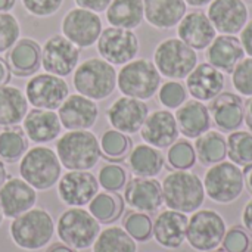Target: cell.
Segmentation results:
<instances>
[{"label":"cell","instance_id":"obj_1","mask_svg":"<svg viewBox=\"0 0 252 252\" xmlns=\"http://www.w3.org/2000/svg\"><path fill=\"white\" fill-rule=\"evenodd\" d=\"M162 198L168 210L183 214L198 211L205 201L204 182L188 170H174L162 182Z\"/></svg>","mask_w":252,"mask_h":252},{"label":"cell","instance_id":"obj_2","mask_svg":"<svg viewBox=\"0 0 252 252\" xmlns=\"http://www.w3.org/2000/svg\"><path fill=\"white\" fill-rule=\"evenodd\" d=\"M56 155L66 170L87 171L100 159L97 137L89 130H68L56 142Z\"/></svg>","mask_w":252,"mask_h":252},{"label":"cell","instance_id":"obj_3","mask_svg":"<svg viewBox=\"0 0 252 252\" xmlns=\"http://www.w3.org/2000/svg\"><path fill=\"white\" fill-rule=\"evenodd\" d=\"M72 84L77 93L92 100H102L114 93L117 87V71L105 59L90 58L77 65Z\"/></svg>","mask_w":252,"mask_h":252},{"label":"cell","instance_id":"obj_4","mask_svg":"<svg viewBox=\"0 0 252 252\" xmlns=\"http://www.w3.org/2000/svg\"><path fill=\"white\" fill-rule=\"evenodd\" d=\"M12 241L22 250L37 251L46 247L55 232L52 216L41 208H31L13 219L10 224Z\"/></svg>","mask_w":252,"mask_h":252},{"label":"cell","instance_id":"obj_5","mask_svg":"<svg viewBox=\"0 0 252 252\" xmlns=\"http://www.w3.org/2000/svg\"><path fill=\"white\" fill-rule=\"evenodd\" d=\"M117 86L124 96L146 100L161 87V74L149 59H133L117 74Z\"/></svg>","mask_w":252,"mask_h":252},{"label":"cell","instance_id":"obj_6","mask_svg":"<svg viewBox=\"0 0 252 252\" xmlns=\"http://www.w3.org/2000/svg\"><path fill=\"white\" fill-rule=\"evenodd\" d=\"M61 173L62 164L50 148H31L21 158L19 174L30 186L37 190L53 188L59 182Z\"/></svg>","mask_w":252,"mask_h":252},{"label":"cell","instance_id":"obj_7","mask_svg":"<svg viewBox=\"0 0 252 252\" xmlns=\"http://www.w3.org/2000/svg\"><path fill=\"white\" fill-rule=\"evenodd\" d=\"M205 195L217 204L227 205L241 198L245 189L244 170L232 161L211 165L204 177Z\"/></svg>","mask_w":252,"mask_h":252},{"label":"cell","instance_id":"obj_8","mask_svg":"<svg viewBox=\"0 0 252 252\" xmlns=\"http://www.w3.org/2000/svg\"><path fill=\"white\" fill-rule=\"evenodd\" d=\"M154 63L161 75L170 80L186 78L198 65L196 50L179 37L162 40L154 52Z\"/></svg>","mask_w":252,"mask_h":252},{"label":"cell","instance_id":"obj_9","mask_svg":"<svg viewBox=\"0 0 252 252\" xmlns=\"http://www.w3.org/2000/svg\"><path fill=\"white\" fill-rule=\"evenodd\" d=\"M59 239L72 250H86L92 247L100 233L99 221L81 207H71L58 220Z\"/></svg>","mask_w":252,"mask_h":252},{"label":"cell","instance_id":"obj_10","mask_svg":"<svg viewBox=\"0 0 252 252\" xmlns=\"http://www.w3.org/2000/svg\"><path fill=\"white\" fill-rule=\"evenodd\" d=\"M226 232V221L220 213L198 210L188 221L186 241L195 251L210 252L221 245Z\"/></svg>","mask_w":252,"mask_h":252},{"label":"cell","instance_id":"obj_11","mask_svg":"<svg viewBox=\"0 0 252 252\" xmlns=\"http://www.w3.org/2000/svg\"><path fill=\"white\" fill-rule=\"evenodd\" d=\"M97 52L102 59L112 65H126L139 53V38L133 30L109 27L102 30L97 41Z\"/></svg>","mask_w":252,"mask_h":252},{"label":"cell","instance_id":"obj_12","mask_svg":"<svg viewBox=\"0 0 252 252\" xmlns=\"http://www.w3.org/2000/svg\"><path fill=\"white\" fill-rule=\"evenodd\" d=\"M62 35L80 49L93 46L102 32L100 16L89 9L74 7L65 13L61 24Z\"/></svg>","mask_w":252,"mask_h":252},{"label":"cell","instance_id":"obj_13","mask_svg":"<svg viewBox=\"0 0 252 252\" xmlns=\"http://www.w3.org/2000/svg\"><path fill=\"white\" fill-rule=\"evenodd\" d=\"M69 96V87L62 77L37 74L25 86V97L37 109H58Z\"/></svg>","mask_w":252,"mask_h":252},{"label":"cell","instance_id":"obj_14","mask_svg":"<svg viewBox=\"0 0 252 252\" xmlns=\"http://www.w3.org/2000/svg\"><path fill=\"white\" fill-rule=\"evenodd\" d=\"M78 59L80 47L62 34L52 35L41 47V66L46 72L58 77H66L74 72L78 65Z\"/></svg>","mask_w":252,"mask_h":252},{"label":"cell","instance_id":"obj_15","mask_svg":"<svg viewBox=\"0 0 252 252\" xmlns=\"http://www.w3.org/2000/svg\"><path fill=\"white\" fill-rule=\"evenodd\" d=\"M207 15L220 34L236 35L250 21V9L245 0H213Z\"/></svg>","mask_w":252,"mask_h":252},{"label":"cell","instance_id":"obj_16","mask_svg":"<svg viewBox=\"0 0 252 252\" xmlns=\"http://www.w3.org/2000/svg\"><path fill=\"white\" fill-rule=\"evenodd\" d=\"M148 115V105L140 99L128 96L118 97L106 111V117L112 128L124 134H134L140 131Z\"/></svg>","mask_w":252,"mask_h":252},{"label":"cell","instance_id":"obj_17","mask_svg":"<svg viewBox=\"0 0 252 252\" xmlns=\"http://www.w3.org/2000/svg\"><path fill=\"white\" fill-rule=\"evenodd\" d=\"M99 182L89 171L71 170L59 180L58 193L63 204L69 207H84L97 193Z\"/></svg>","mask_w":252,"mask_h":252},{"label":"cell","instance_id":"obj_18","mask_svg":"<svg viewBox=\"0 0 252 252\" xmlns=\"http://www.w3.org/2000/svg\"><path fill=\"white\" fill-rule=\"evenodd\" d=\"M179 134L177 120L168 109H159L149 114L140 128L142 139L157 149L170 148L179 139Z\"/></svg>","mask_w":252,"mask_h":252},{"label":"cell","instance_id":"obj_19","mask_svg":"<svg viewBox=\"0 0 252 252\" xmlns=\"http://www.w3.org/2000/svg\"><path fill=\"white\" fill-rule=\"evenodd\" d=\"M226 86V77L223 71L213 66L210 62H202L186 77L188 93L201 102H208L223 93Z\"/></svg>","mask_w":252,"mask_h":252},{"label":"cell","instance_id":"obj_20","mask_svg":"<svg viewBox=\"0 0 252 252\" xmlns=\"http://www.w3.org/2000/svg\"><path fill=\"white\" fill-rule=\"evenodd\" d=\"M58 115L66 130H89L97 121L99 108L94 100L77 93L62 102Z\"/></svg>","mask_w":252,"mask_h":252},{"label":"cell","instance_id":"obj_21","mask_svg":"<svg viewBox=\"0 0 252 252\" xmlns=\"http://www.w3.org/2000/svg\"><path fill=\"white\" fill-rule=\"evenodd\" d=\"M124 199L139 213H155L164 204L162 186L152 177H134L126 185Z\"/></svg>","mask_w":252,"mask_h":252},{"label":"cell","instance_id":"obj_22","mask_svg":"<svg viewBox=\"0 0 252 252\" xmlns=\"http://www.w3.org/2000/svg\"><path fill=\"white\" fill-rule=\"evenodd\" d=\"M37 193L24 179L10 177L0 188V210L4 217L15 219L35 205Z\"/></svg>","mask_w":252,"mask_h":252},{"label":"cell","instance_id":"obj_23","mask_svg":"<svg viewBox=\"0 0 252 252\" xmlns=\"http://www.w3.org/2000/svg\"><path fill=\"white\" fill-rule=\"evenodd\" d=\"M177 37L195 50L207 49L217 37V31L211 24L208 15L201 10L186 12L177 25Z\"/></svg>","mask_w":252,"mask_h":252},{"label":"cell","instance_id":"obj_24","mask_svg":"<svg viewBox=\"0 0 252 252\" xmlns=\"http://www.w3.org/2000/svg\"><path fill=\"white\" fill-rule=\"evenodd\" d=\"M210 115L221 131L232 133L245 123V103L236 93H220L211 100Z\"/></svg>","mask_w":252,"mask_h":252},{"label":"cell","instance_id":"obj_25","mask_svg":"<svg viewBox=\"0 0 252 252\" xmlns=\"http://www.w3.org/2000/svg\"><path fill=\"white\" fill-rule=\"evenodd\" d=\"M188 216L179 211H162L152 224V235L157 244L167 250H177L186 241Z\"/></svg>","mask_w":252,"mask_h":252},{"label":"cell","instance_id":"obj_26","mask_svg":"<svg viewBox=\"0 0 252 252\" xmlns=\"http://www.w3.org/2000/svg\"><path fill=\"white\" fill-rule=\"evenodd\" d=\"M10 72L16 77H30L41 66V47L31 38H19L6 55Z\"/></svg>","mask_w":252,"mask_h":252},{"label":"cell","instance_id":"obj_27","mask_svg":"<svg viewBox=\"0 0 252 252\" xmlns=\"http://www.w3.org/2000/svg\"><path fill=\"white\" fill-rule=\"evenodd\" d=\"M174 117L177 120L180 133L188 139H198L211 127L210 108L196 99L186 100L180 108H177Z\"/></svg>","mask_w":252,"mask_h":252},{"label":"cell","instance_id":"obj_28","mask_svg":"<svg viewBox=\"0 0 252 252\" xmlns=\"http://www.w3.org/2000/svg\"><path fill=\"white\" fill-rule=\"evenodd\" d=\"M62 130L59 115L50 109H31L24 118V133L34 143L55 140Z\"/></svg>","mask_w":252,"mask_h":252},{"label":"cell","instance_id":"obj_29","mask_svg":"<svg viewBox=\"0 0 252 252\" xmlns=\"http://www.w3.org/2000/svg\"><path fill=\"white\" fill-rule=\"evenodd\" d=\"M145 19L158 30H171L179 25L188 12L185 0H143Z\"/></svg>","mask_w":252,"mask_h":252},{"label":"cell","instance_id":"obj_30","mask_svg":"<svg viewBox=\"0 0 252 252\" xmlns=\"http://www.w3.org/2000/svg\"><path fill=\"white\" fill-rule=\"evenodd\" d=\"M244 56V47L236 35L220 34L207 47V61L223 72H232Z\"/></svg>","mask_w":252,"mask_h":252},{"label":"cell","instance_id":"obj_31","mask_svg":"<svg viewBox=\"0 0 252 252\" xmlns=\"http://www.w3.org/2000/svg\"><path fill=\"white\" fill-rule=\"evenodd\" d=\"M27 112L28 100L24 92L15 86H0V126H16L24 121Z\"/></svg>","mask_w":252,"mask_h":252},{"label":"cell","instance_id":"obj_32","mask_svg":"<svg viewBox=\"0 0 252 252\" xmlns=\"http://www.w3.org/2000/svg\"><path fill=\"white\" fill-rule=\"evenodd\" d=\"M143 19V0H112L106 7V21L111 27L134 30Z\"/></svg>","mask_w":252,"mask_h":252},{"label":"cell","instance_id":"obj_33","mask_svg":"<svg viewBox=\"0 0 252 252\" xmlns=\"http://www.w3.org/2000/svg\"><path fill=\"white\" fill-rule=\"evenodd\" d=\"M128 167L136 177H155L164 168V157L151 145H136L128 155Z\"/></svg>","mask_w":252,"mask_h":252},{"label":"cell","instance_id":"obj_34","mask_svg":"<svg viewBox=\"0 0 252 252\" xmlns=\"http://www.w3.org/2000/svg\"><path fill=\"white\" fill-rule=\"evenodd\" d=\"M195 152L196 158L204 165L221 162L227 157V139L219 131L208 130L196 139Z\"/></svg>","mask_w":252,"mask_h":252},{"label":"cell","instance_id":"obj_35","mask_svg":"<svg viewBox=\"0 0 252 252\" xmlns=\"http://www.w3.org/2000/svg\"><path fill=\"white\" fill-rule=\"evenodd\" d=\"M93 252H137V245L123 227L112 226L97 235Z\"/></svg>","mask_w":252,"mask_h":252},{"label":"cell","instance_id":"obj_36","mask_svg":"<svg viewBox=\"0 0 252 252\" xmlns=\"http://www.w3.org/2000/svg\"><path fill=\"white\" fill-rule=\"evenodd\" d=\"M28 151V137L18 126L0 131V159L9 164L16 162Z\"/></svg>","mask_w":252,"mask_h":252},{"label":"cell","instance_id":"obj_37","mask_svg":"<svg viewBox=\"0 0 252 252\" xmlns=\"http://www.w3.org/2000/svg\"><path fill=\"white\" fill-rule=\"evenodd\" d=\"M124 210L121 196L115 192H97L96 196L89 202V213L99 223L115 221Z\"/></svg>","mask_w":252,"mask_h":252},{"label":"cell","instance_id":"obj_38","mask_svg":"<svg viewBox=\"0 0 252 252\" xmlns=\"http://www.w3.org/2000/svg\"><path fill=\"white\" fill-rule=\"evenodd\" d=\"M227 157L242 168L252 165V133L236 130L227 137Z\"/></svg>","mask_w":252,"mask_h":252},{"label":"cell","instance_id":"obj_39","mask_svg":"<svg viewBox=\"0 0 252 252\" xmlns=\"http://www.w3.org/2000/svg\"><path fill=\"white\" fill-rule=\"evenodd\" d=\"M99 145L102 155L109 161L124 159L131 149V140L128 139V136L114 128L106 130L102 134Z\"/></svg>","mask_w":252,"mask_h":252},{"label":"cell","instance_id":"obj_40","mask_svg":"<svg viewBox=\"0 0 252 252\" xmlns=\"http://www.w3.org/2000/svg\"><path fill=\"white\" fill-rule=\"evenodd\" d=\"M167 161L174 170H189L196 162V152L189 140L177 139L167 152Z\"/></svg>","mask_w":252,"mask_h":252},{"label":"cell","instance_id":"obj_41","mask_svg":"<svg viewBox=\"0 0 252 252\" xmlns=\"http://www.w3.org/2000/svg\"><path fill=\"white\" fill-rule=\"evenodd\" d=\"M124 230L137 242H146L152 236V220L145 213H130L124 219Z\"/></svg>","mask_w":252,"mask_h":252},{"label":"cell","instance_id":"obj_42","mask_svg":"<svg viewBox=\"0 0 252 252\" xmlns=\"http://www.w3.org/2000/svg\"><path fill=\"white\" fill-rule=\"evenodd\" d=\"M158 100L167 109H177L188 100V89L177 80H170L159 87Z\"/></svg>","mask_w":252,"mask_h":252},{"label":"cell","instance_id":"obj_43","mask_svg":"<svg viewBox=\"0 0 252 252\" xmlns=\"http://www.w3.org/2000/svg\"><path fill=\"white\" fill-rule=\"evenodd\" d=\"M232 84L235 90L245 97H252V58H244L232 71Z\"/></svg>","mask_w":252,"mask_h":252},{"label":"cell","instance_id":"obj_44","mask_svg":"<svg viewBox=\"0 0 252 252\" xmlns=\"http://www.w3.org/2000/svg\"><path fill=\"white\" fill-rule=\"evenodd\" d=\"M97 182L106 192H118L127 183V173L121 165L106 164L99 170Z\"/></svg>","mask_w":252,"mask_h":252},{"label":"cell","instance_id":"obj_45","mask_svg":"<svg viewBox=\"0 0 252 252\" xmlns=\"http://www.w3.org/2000/svg\"><path fill=\"white\" fill-rule=\"evenodd\" d=\"M21 35V27L18 19L9 13L1 12L0 13V53L7 52Z\"/></svg>","mask_w":252,"mask_h":252},{"label":"cell","instance_id":"obj_46","mask_svg":"<svg viewBox=\"0 0 252 252\" xmlns=\"http://www.w3.org/2000/svg\"><path fill=\"white\" fill-rule=\"evenodd\" d=\"M221 244L226 252H250L252 239L247 229L235 226L226 232Z\"/></svg>","mask_w":252,"mask_h":252},{"label":"cell","instance_id":"obj_47","mask_svg":"<svg viewBox=\"0 0 252 252\" xmlns=\"http://www.w3.org/2000/svg\"><path fill=\"white\" fill-rule=\"evenodd\" d=\"M62 3L63 0H22L25 10L38 18L55 15L61 9Z\"/></svg>","mask_w":252,"mask_h":252},{"label":"cell","instance_id":"obj_48","mask_svg":"<svg viewBox=\"0 0 252 252\" xmlns=\"http://www.w3.org/2000/svg\"><path fill=\"white\" fill-rule=\"evenodd\" d=\"M74 1H75L77 7L89 9V10L99 13V12H105L112 0H74Z\"/></svg>","mask_w":252,"mask_h":252},{"label":"cell","instance_id":"obj_49","mask_svg":"<svg viewBox=\"0 0 252 252\" xmlns=\"http://www.w3.org/2000/svg\"><path fill=\"white\" fill-rule=\"evenodd\" d=\"M239 34H241L239 40L244 47V52L252 58V19L247 22V25L242 28V31Z\"/></svg>","mask_w":252,"mask_h":252},{"label":"cell","instance_id":"obj_50","mask_svg":"<svg viewBox=\"0 0 252 252\" xmlns=\"http://www.w3.org/2000/svg\"><path fill=\"white\" fill-rule=\"evenodd\" d=\"M241 219H242L244 227H245L250 233H252V199H250V201L245 204V207H244V210H242Z\"/></svg>","mask_w":252,"mask_h":252},{"label":"cell","instance_id":"obj_51","mask_svg":"<svg viewBox=\"0 0 252 252\" xmlns=\"http://www.w3.org/2000/svg\"><path fill=\"white\" fill-rule=\"evenodd\" d=\"M10 75H12V72H10V68H9L7 62L0 58V86L7 84L9 80H10Z\"/></svg>","mask_w":252,"mask_h":252},{"label":"cell","instance_id":"obj_52","mask_svg":"<svg viewBox=\"0 0 252 252\" xmlns=\"http://www.w3.org/2000/svg\"><path fill=\"white\" fill-rule=\"evenodd\" d=\"M245 124L252 131V97L247 102L245 105Z\"/></svg>","mask_w":252,"mask_h":252},{"label":"cell","instance_id":"obj_53","mask_svg":"<svg viewBox=\"0 0 252 252\" xmlns=\"http://www.w3.org/2000/svg\"><path fill=\"white\" fill-rule=\"evenodd\" d=\"M46 252H75L72 248H69L68 245H62V244H55V245H52L49 250Z\"/></svg>","mask_w":252,"mask_h":252},{"label":"cell","instance_id":"obj_54","mask_svg":"<svg viewBox=\"0 0 252 252\" xmlns=\"http://www.w3.org/2000/svg\"><path fill=\"white\" fill-rule=\"evenodd\" d=\"M244 174H245V188L248 189V192L252 195V165L248 167V168H245Z\"/></svg>","mask_w":252,"mask_h":252},{"label":"cell","instance_id":"obj_55","mask_svg":"<svg viewBox=\"0 0 252 252\" xmlns=\"http://www.w3.org/2000/svg\"><path fill=\"white\" fill-rule=\"evenodd\" d=\"M16 0H0V13L1 12H9L15 6Z\"/></svg>","mask_w":252,"mask_h":252},{"label":"cell","instance_id":"obj_56","mask_svg":"<svg viewBox=\"0 0 252 252\" xmlns=\"http://www.w3.org/2000/svg\"><path fill=\"white\" fill-rule=\"evenodd\" d=\"M186 4L192 6V7H204L207 4H210L213 0H185Z\"/></svg>","mask_w":252,"mask_h":252},{"label":"cell","instance_id":"obj_57","mask_svg":"<svg viewBox=\"0 0 252 252\" xmlns=\"http://www.w3.org/2000/svg\"><path fill=\"white\" fill-rule=\"evenodd\" d=\"M7 180V173H6V168H4V165L0 162V188L3 186V183Z\"/></svg>","mask_w":252,"mask_h":252},{"label":"cell","instance_id":"obj_58","mask_svg":"<svg viewBox=\"0 0 252 252\" xmlns=\"http://www.w3.org/2000/svg\"><path fill=\"white\" fill-rule=\"evenodd\" d=\"M3 219H4V216H3V213H1V210H0V224H1V221H3Z\"/></svg>","mask_w":252,"mask_h":252},{"label":"cell","instance_id":"obj_59","mask_svg":"<svg viewBox=\"0 0 252 252\" xmlns=\"http://www.w3.org/2000/svg\"><path fill=\"white\" fill-rule=\"evenodd\" d=\"M210 252H226L224 250H214V251H210Z\"/></svg>","mask_w":252,"mask_h":252},{"label":"cell","instance_id":"obj_60","mask_svg":"<svg viewBox=\"0 0 252 252\" xmlns=\"http://www.w3.org/2000/svg\"><path fill=\"white\" fill-rule=\"evenodd\" d=\"M250 251H251V252H252V244H251V250H250Z\"/></svg>","mask_w":252,"mask_h":252}]
</instances>
